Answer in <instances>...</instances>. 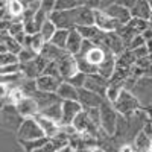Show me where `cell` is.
Instances as JSON below:
<instances>
[{
  "mask_svg": "<svg viewBox=\"0 0 152 152\" xmlns=\"http://www.w3.org/2000/svg\"><path fill=\"white\" fill-rule=\"evenodd\" d=\"M146 2H148V3H149V5L152 6V0H146Z\"/></svg>",
  "mask_w": 152,
  "mask_h": 152,
  "instance_id": "cell-45",
  "label": "cell"
},
{
  "mask_svg": "<svg viewBox=\"0 0 152 152\" xmlns=\"http://www.w3.org/2000/svg\"><path fill=\"white\" fill-rule=\"evenodd\" d=\"M114 3H117V0H102V9H105V8L114 5Z\"/></svg>",
  "mask_w": 152,
  "mask_h": 152,
  "instance_id": "cell-41",
  "label": "cell"
},
{
  "mask_svg": "<svg viewBox=\"0 0 152 152\" xmlns=\"http://www.w3.org/2000/svg\"><path fill=\"white\" fill-rule=\"evenodd\" d=\"M79 6L78 0H56L55 11H70Z\"/></svg>",
  "mask_w": 152,
  "mask_h": 152,
  "instance_id": "cell-34",
  "label": "cell"
},
{
  "mask_svg": "<svg viewBox=\"0 0 152 152\" xmlns=\"http://www.w3.org/2000/svg\"><path fill=\"white\" fill-rule=\"evenodd\" d=\"M58 64V69H59V73L62 76V79L67 81L70 79L73 75H76L79 72V67H78V61H76L75 55H70V53H64L58 61H55Z\"/></svg>",
  "mask_w": 152,
  "mask_h": 152,
  "instance_id": "cell-8",
  "label": "cell"
},
{
  "mask_svg": "<svg viewBox=\"0 0 152 152\" xmlns=\"http://www.w3.org/2000/svg\"><path fill=\"white\" fill-rule=\"evenodd\" d=\"M58 97L64 102V100H78L79 97V90L75 85H72L67 81H62V84L59 85L58 91H56Z\"/></svg>",
  "mask_w": 152,
  "mask_h": 152,
  "instance_id": "cell-22",
  "label": "cell"
},
{
  "mask_svg": "<svg viewBox=\"0 0 152 152\" xmlns=\"http://www.w3.org/2000/svg\"><path fill=\"white\" fill-rule=\"evenodd\" d=\"M44 137L46 135H44L40 123L37 122L35 117L24 119L21 126L17 131L18 142H32V140H40V138H44Z\"/></svg>",
  "mask_w": 152,
  "mask_h": 152,
  "instance_id": "cell-4",
  "label": "cell"
},
{
  "mask_svg": "<svg viewBox=\"0 0 152 152\" xmlns=\"http://www.w3.org/2000/svg\"><path fill=\"white\" fill-rule=\"evenodd\" d=\"M143 46H146V40H145V37L143 35H137L134 40L129 43V46H128V49L126 50H135V49H138V47H143Z\"/></svg>",
  "mask_w": 152,
  "mask_h": 152,
  "instance_id": "cell-36",
  "label": "cell"
},
{
  "mask_svg": "<svg viewBox=\"0 0 152 152\" xmlns=\"http://www.w3.org/2000/svg\"><path fill=\"white\" fill-rule=\"evenodd\" d=\"M87 6L94 11L102 9V0H87Z\"/></svg>",
  "mask_w": 152,
  "mask_h": 152,
  "instance_id": "cell-38",
  "label": "cell"
},
{
  "mask_svg": "<svg viewBox=\"0 0 152 152\" xmlns=\"http://www.w3.org/2000/svg\"><path fill=\"white\" fill-rule=\"evenodd\" d=\"M132 93L140 100L143 108L151 107L152 105V76H143V78L137 79L132 88Z\"/></svg>",
  "mask_w": 152,
  "mask_h": 152,
  "instance_id": "cell-5",
  "label": "cell"
},
{
  "mask_svg": "<svg viewBox=\"0 0 152 152\" xmlns=\"http://www.w3.org/2000/svg\"><path fill=\"white\" fill-rule=\"evenodd\" d=\"M120 114L116 111L114 105L110 100H104L100 105V129H102L107 135L114 137L117 131V123H119Z\"/></svg>",
  "mask_w": 152,
  "mask_h": 152,
  "instance_id": "cell-2",
  "label": "cell"
},
{
  "mask_svg": "<svg viewBox=\"0 0 152 152\" xmlns=\"http://www.w3.org/2000/svg\"><path fill=\"white\" fill-rule=\"evenodd\" d=\"M129 29H132L135 34H143V32H146L148 29H149V21L148 20H142V18H131V21L126 24Z\"/></svg>",
  "mask_w": 152,
  "mask_h": 152,
  "instance_id": "cell-29",
  "label": "cell"
},
{
  "mask_svg": "<svg viewBox=\"0 0 152 152\" xmlns=\"http://www.w3.org/2000/svg\"><path fill=\"white\" fill-rule=\"evenodd\" d=\"M58 152H75V148H73L70 143H67L66 146H62V148H61Z\"/></svg>",
  "mask_w": 152,
  "mask_h": 152,
  "instance_id": "cell-40",
  "label": "cell"
},
{
  "mask_svg": "<svg viewBox=\"0 0 152 152\" xmlns=\"http://www.w3.org/2000/svg\"><path fill=\"white\" fill-rule=\"evenodd\" d=\"M23 46L15 40L14 37H11L8 32H2V44H0V53L5 52H12V53H20Z\"/></svg>",
  "mask_w": 152,
  "mask_h": 152,
  "instance_id": "cell-21",
  "label": "cell"
},
{
  "mask_svg": "<svg viewBox=\"0 0 152 152\" xmlns=\"http://www.w3.org/2000/svg\"><path fill=\"white\" fill-rule=\"evenodd\" d=\"M56 31H58V28L55 26V23L50 20V17H49V20L41 26L40 34L43 35V38H44V41H46V43H50V40H52V37L55 35Z\"/></svg>",
  "mask_w": 152,
  "mask_h": 152,
  "instance_id": "cell-28",
  "label": "cell"
},
{
  "mask_svg": "<svg viewBox=\"0 0 152 152\" xmlns=\"http://www.w3.org/2000/svg\"><path fill=\"white\" fill-rule=\"evenodd\" d=\"M105 100L104 96H100L97 93H93L87 88H81L79 90V97H78V102L82 105L84 110H90V108H99L102 105V102Z\"/></svg>",
  "mask_w": 152,
  "mask_h": 152,
  "instance_id": "cell-14",
  "label": "cell"
},
{
  "mask_svg": "<svg viewBox=\"0 0 152 152\" xmlns=\"http://www.w3.org/2000/svg\"><path fill=\"white\" fill-rule=\"evenodd\" d=\"M111 53L110 50L102 43H91V41H84V46L78 55H75L78 61V67L81 72L91 75L99 73V67L102 66L105 58Z\"/></svg>",
  "mask_w": 152,
  "mask_h": 152,
  "instance_id": "cell-1",
  "label": "cell"
},
{
  "mask_svg": "<svg viewBox=\"0 0 152 152\" xmlns=\"http://www.w3.org/2000/svg\"><path fill=\"white\" fill-rule=\"evenodd\" d=\"M32 97L38 102V105H40V111L50 107V105H53V104H56V102H61V99L58 97L56 93H46V91H40V90H38Z\"/></svg>",
  "mask_w": 152,
  "mask_h": 152,
  "instance_id": "cell-24",
  "label": "cell"
},
{
  "mask_svg": "<svg viewBox=\"0 0 152 152\" xmlns=\"http://www.w3.org/2000/svg\"><path fill=\"white\" fill-rule=\"evenodd\" d=\"M50 20L55 23V26L58 29H66V31L76 29L73 9H70V11H53L52 14H50Z\"/></svg>",
  "mask_w": 152,
  "mask_h": 152,
  "instance_id": "cell-9",
  "label": "cell"
},
{
  "mask_svg": "<svg viewBox=\"0 0 152 152\" xmlns=\"http://www.w3.org/2000/svg\"><path fill=\"white\" fill-rule=\"evenodd\" d=\"M40 114H43L44 117H49V119H52L53 122L61 125V120H62V100L47 107V108H44V110H41Z\"/></svg>",
  "mask_w": 152,
  "mask_h": 152,
  "instance_id": "cell-26",
  "label": "cell"
},
{
  "mask_svg": "<svg viewBox=\"0 0 152 152\" xmlns=\"http://www.w3.org/2000/svg\"><path fill=\"white\" fill-rule=\"evenodd\" d=\"M137 2H138V0H117L119 5H122V6H125V8H128V9H131Z\"/></svg>",
  "mask_w": 152,
  "mask_h": 152,
  "instance_id": "cell-39",
  "label": "cell"
},
{
  "mask_svg": "<svg viewBox=\"0 0 152 152\" xmlns=\"http://www.w3.org/2000/svg\"><path fill=\"white\" fill-rule=\"evenodd\" d=\"M102 44L110 50L113 55H116V56L122 55L125 50H126V44H125V41L120 38V35L117 32H105Z\"/></svg>",
  "mask_w": 152,
  "mask_h": 152,
  "instance_id": "cell-12",
  "label": "cell"
},
{
  "mask_svg": "<svg viewBox=\"0 0 152 152\" xmlns=\"http://www.w3.org/2000/svg\"><path fill=\"white\" fill-rule=\"evenodd\" d=\"M15 108L24 119L35 117L37 114H40V105H38V102L31 96H23L15 104Z\"/></svg>",
  "mask_w": 152,
  "mask_h": 152,
  "instance_id": "cell-13",
  "label": "cell"
},
{
  "mask_svg": "<svg viewBox=\"0 0 152 152\" xmlns=\"http://www.w3.org/2000/svg\"><path fill=\"white\" fill-rule=\"evenodd\" d=\"M94 24L102 32H117L122 28V24L119 21H116L113 17H110L102 9L94 11Z\"/></svg>",
  "mask_w": 152,
  "mask_h": 152,
  "instance_id": "cell-10",
  "label": "cell"
},
{
  "mask_svg": "<svg viewBox=\"0 0 152 152\" xmlns=\"http://www.w3.org/2000/svg\"><path fill=\"white\" fill-rule=\"evenodd\" d=\"M37 88L40 91H46V93H56L59 85L62 84L61 79L53 78V76H49V75H41L40 78H37Z\"/></svg>",
  "mask_w": 152,
  "mask_h": 152,
  "instance_id": "cell-17",
  "label": "cell"
},
{
  "mask_svg": "<svg viewBox=\"0 0 152 152\" xmlns=\"http://www.w3.org/2000/svg\"><path fill=\"white\" fill-rule=\"evenodd\" d=\"M0 73H2V76H5V75H17V73H21V64L18 62V64L0 67Z\"/></svg>",
  "mask_w": 152,
  "mask_h": 152,
  "instance_id": "cell-35",
  "label": "cell"
},
{
  "mask_svg": "<svg viewBox=\"0 0 152 152\" xmlns=\"http://www.w3.org/2000/svg\"><path fill=\"white\" fill-rule=\"evenodd\" d=\"M87 90H90L93 93H97L100 96H107V91L110 88V79L104 78L100 73H91L87 75V81H85V87Z\"/></svg>",
  "mask_w": 152,
  "mask_h": 152,
  "instance_id": "cell-7",
  "label": "cell"
},
{
  "mask_svg": "<svg viewBox=\"0 0 152 152\" xmlns=\"http://www.w3.org/2000/svg\"><path fill=\"white\" fill-rule=\"evenodd\" d=\"M35 119H37L38 123H40L41 129H43V132H44V135L47 138H53L55 135H58L61 132V125L56 123V122H53L52 119L44 117L43 114H37Z\"/></svg>",
  "mask_w": 152,
  "mask_h": 152,
  "instance_id": "cell-18",
  "label": "cell"
},
{
  "mask_svg": "<svg viewBox=\"0 0 152 152\" xmlns=\"http://www.w3.org/2000/svg\"><path fill=\"white\" fill-rule=\"evenodd\" d=\"M38 55V52H35L34 49H31V47H23L21 49V52L18 53V59H20V64H24V62H29V61H32V59H35Z\"/></svg>",
  "mask_w": 152,
  "mask_h": 152,
  "instance_id": "cell-32",
  "label": "cell"
},
{
  "mask_svg": "<svg viewBox=\"0 0 152 152\" xmlns=\"http://www.w3.org/2000/svg\"><path fill=\"white\" fill-rule=\"evenodd\" d=\"M79 31V34L82 35V38L85 41H91V43H102L105 32L100 31L96 24H91V26H81L76 28Z\"/></svg>",
  "mask_w": 152,
  "mask_h": 152,
  "instance_id": "cell-20",
  "label": "cell"
},
{
  "mask_svg": "<svg viewBox=\"0 0 152 152\" xmlns=\"http://www.w3.org/2000/svg\"><path fill=\"white\" fill-rule=\"evenodd\" d=\"M113 105L120 116H125V117H129V116H132V114H135L137 111H140L143 108V105L140 104V100L135 97V94L129 90H125V88L120 91L117 100Z\"/></svg>",
  "mask_w": 152,
  "mask_h": 152,
  "instance_id": "cell-3",
  "label": "cell"
},
{
  "mask_svg": "<svg viewBox=\"0 0 152 152\" xmlns=\"http://www.w3.org/2000/svg\"><path fill=\"white\" fill-rule=\"evenodd\" d=\"M149 28H152V14H151V18H149Z\"/></svg>",
  "mask_w": 152,
  "mask_h": 152,
  "instance_id": "cell-44",
  "label": "cell"
},
{
  "mask_svg": "<svg viewBox=\"0 0 152 152\" xmlns=\"http://www.w3.org/2000/svg\"><path fill=\"white\" fill-rule=\"evenodd\" d=\"M69 34H70V31H66V29H58V31L55 32V35L52 37L50 43L55 44V46H56V47H59V49H64V50H66L67 40H69Z\"/></svg>",
  "mask_w": 152,
  "mask_h": 152,
  "instance_id": "cell-27",
  "label": "cell"
},
{
  "mask_svg": "<svg viewBox=\"0 0 152 152\" xmlns=\"http://www.w3.org/2000/svg\"><path fill=\"white\" fill-rule=\"evenodd\" d=\"M84 108L78 100H64L62 102V120L61 126H69L73 125L75 119L78 117V114L82 113Z\"/></svg>",
  "mask_w": 152,
  "mask_h": 152,
  "instance_id": "cell-11",
  "label": "cell"
},
{
  "mask_svg": "<svg viewBox=\"0 0 152 152\" xmlns=\"http://www.w3.org/2000/svg\"><path fill=\"white\" fill-rule=\"evenodd\" d=\"M93 152H107V151H105V149H102V148H96Z\"/></svg>",
  "mask_w": 152,
  "mask_h": 152,
  "instance_id": "cell-42",
  "label": "cell"
},
{
  "mask_svg": "<svg viewBox=\"0 0 152 152\" xmlns=\"http://www.w3.org/2000/svg\"><path fill=\"white\" fill-rule=\"evenodd\" d=\"M85 81H87V73H84L81 70L76 73V75H73L70 79H67V82H70L72 85H75L78 90H81V88L85 87Z\"/></svg>",
  "mask_w": 152,
  "mask_h": 152,
  "instance_id": "cell-33",
  "label": "cell"
},
{
  "mask_svg": "<svg viewBox=\"0 0 152 152\" xmlns=\"http://www.w3.org/2000/svg\"><path fill=\"white\" fill-rule=\"evenodd\" d=\"M79 5H87V0H78Z\"/></svg>",
  "mask_w": 152,
  "mask_h": 152,
  "instance_id": "cell-43",
  "label": "cell"
},
{
  "mask_svg": "<svg viewBox=\"0 0 152 152\" xmlns=\"http://www.w3.org/2000/svg\"><path fill=\"white\" fill-rule=\"evenodd\" d=\"M20 59L17 53L12 52H5L0 53V67H6V66H12V64H18Z\"/></svg>",
  "mask_w": 152,
  "mask_h": 152,
  "instance_id": "cell-31",
  "label": "cell"
},
{
  "mask_svg": "<svg viewBox=\"0 0 152 152\" xmlns=\"http://www.w3.org/2000/svg\"><path fill=\"white\" fill-rule=\"evenodd\" d=\"M84 38L79 34L78 29H72L69 34V40H67V46H66V52L70 55H78L81 52V49L84 46Z\"/></svg>",
  "mask_w": 152,
  "mask_h": 152,
  "instance_id": "cell-19",
  "label": "cell"
},
{
  "mask_svg": "<svg viewBox=\"0 0 152 152\" xmlns=\"http://www.w3.org/2000/svg\"><path fill=\"white\" fill-rule=\"evenodd\" d=\"M73 14H75L76 28L91 26V24H94V9L88 8L87 5H79L78 8H75Z\"/></svg>",
  "mask_w": 152,
  "mask_h": 152,
  "instance_id": "cell-15",
  "label": "cell"
},
{
  "mask_svg": "<svg viewBox=\"0 0 152 152\" xmlns=\"http://www.w3.org/2000/svg\"><path fill=\"white\" fill-rule=\"evenodd\" d=\"M102 11H105L107 14H108L110 17H113L116 21H119L122 26H126V24L131 21V18H132L131 9L125 8V6H122V5H119V3H114V5H111V6L102 9Z\"/></svg>",
  "mask_w": 152,
  "mask_h": 152,
  "instance_id": "cell-16",
  "label": "cell"
},
{
  "mask_svg": "<svg viewBox=\"0 0 152 152\" xmlns=\"http://www.w3.org/2000/svg\"><path fill=\"white\" fill-rule=\"evenodd\" d=\"M64 53H66V50H64V49H59V47H56V46L52 44V43H46L44 47L41 49V52H40V55H41L47 62L58 61Z\"/></svg>",
  "mask_w": 152,
  "mask_h": 152,
  "instance_id": "cell-25",
  "label": "cell"
},
{
  "mask_svg": "<svg viewBox=\"0 0 152 152\" xmlns=\"http://www.w3.org/2000/svg\"><path fill=\"white\" fill-rule=\"evenodd\" d=\"M24 117L17 111L15 105H3L2 107V126L8 131H18Z\"/></svg>",
  "mask_w": 152,
  "mask_h": 152,
  "instance_id": "cell-6",
  "label": "cell"
},
{
  "mask_svg": "<svg viewBox=\"0 0 152 152\" xmlns=\"http://www.w3.org/2000/svg\"><path fill=\"white\" fill-rule=\"evenodd\" d=\"M55 5H56V0H41V9L49 15L55 11Z\"/></svg>",
  "mask_w": 152,
  "mask_h": 152,
  "instance_id": "cell-37",
  "label": "cell"
},
{
  "mask_svg": "<svg viewBox=\"0 0 152 152\" xmlns=\"http://www.w3.org/2000/svg\"><path fill=\"white\" fill-rule=\"evenodd\" d=\"M151 14H152V6L146 2V0H138V2L131 8V15L134 18H142V20L149 21Z\"/></svg>",
  "mask_w": 152,
  "mask_h": 152,
  "instance_id": "cell-23",
  "label": "cell"
},
{
  "mask_svg": "<svg viewBox=\"0 0 152 152\" xmlns=\"http://www.w3.org/2000/svg\"><path fill=\"white\" fill-rule=\"evenodd\" d=\"M49 142V138L44 137V138H40V140H32V142H18L20 146L24 149V152H35L38 149H41L46 143Z\"/></svg>",
  "mask_w": 152,
  "mask_h": 152,
  "instance_id": "cell-30",
  "label": "cell"
}]
</instances>
